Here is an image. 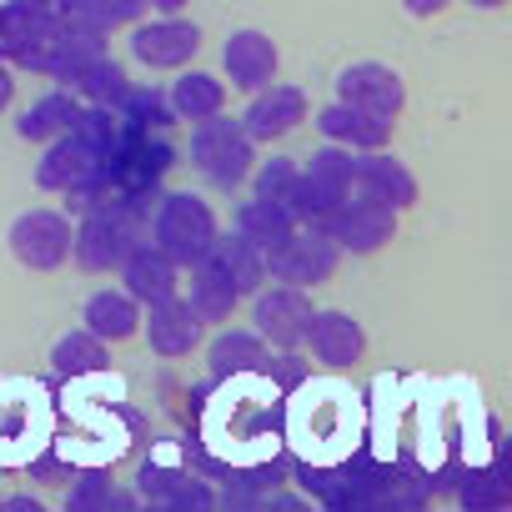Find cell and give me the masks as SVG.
<instances>
[{"label":"cell","mask_w":512,"mask_h":512,"mask_svg":"<svg viewBox=\"0 0 512 512\" xmlns=\"http://www.w3.org/2000/svg\"><path fill=\"white\" fill-rule=\"evenodd\" d=\"M277 427H282V397L262 372L221 382V402L206 417V437L231 467L272 457L277 452Z\"/></svg>","instance_id":"6da1fadb"},{"label":"cell","mask_w":512,"mask_h":512,"mask_svg":"<svg viewBox=\"0 0 512 512\" xmlns=\"http://www.w3.org/2000/svg\"><path fill=\"white\" fill-rule=\"evenodd\" d=\"M136 211L141 206L116 196V191L81 206V226L71 231V251L86 272H116L121 267V256L136 246V221H141Z\"/></svg>","instance_id":"7a4b0ae2"},{"label":"cell","mask_w":512,"mask_h":512,"mask_svg":"<svg viewBox=\"0 0 512 512\" xmlns=\"http://www.w3.org/2000/svg\"><path fill=\"white\" fill-rule=\"evenodd\" d=\"M302 392V387H297ZM357 402L332 387V392H302V402L292 407V432L297 447L312 452V462H342L357 442Z\"/></svg>","instance_id":"3957f363"},{"label":"cell","mask_w":512,"mask_h":512,"mask_svg":"<svg viewBox=\"0 0 512 512\" xmlns=\"http://www.w3.org/2000/svg\"><path fill=\"white\" fill-rule=\"evenodd\" d=\"M191 166L216 186V191H231L251 176L256 166V141L241 131L236 116L216 111L206 121H191Z\"/></svg>","instance_id":"277c9868"},{"label":"cell","mask_w":512,"mask_h":512,"mask_svg":"<svg viewBox=\"0 0 512 512\" xmlns=\"http://www.w3.org/2000/svg\"><path fill=\"white\" fill-rule=\"evenodd\" d=\"M36 186L56 191L76 206H91L96 196H106V156H96L76 131L46 141V156L36 161Z\"/></svg>","instance_id":"5b68a950"},{"label":"cell","mask_w":512,"mask_h":512,"mask_svg":"<svg viewBox=\"0 0 512 512\" xmlns=\"http://www.w3.org/2000/svg\"><path fill=\"white\" fill-rule=\"evenodd\" d=\"M216 236V211L206 206V196L191 191H166L151 211V241L171 256L176 267H191L196 256L211 246Z\"/></svg>","instance_id":"8992f818"},{"label":"cell","mask_w":512,"mask_h":512,"mask_svg":"<svg viewBox=\"0 0 512 512\" xmlns=\"http://www.w3.org/2000/svg\"><path fill=\"white\" fill-rule=\"evenodd\" d=\"M312 226L327 231L337 251L372 256V251L392 246V236H397V211L382 206V201H372V196H357V191H352V196H342L327 216H317Z\"/></svg>","instance_id":"52a82bcc"},{"label":"cell","mask_w":512,"mask_h":512,"mask_svg":"<svg viewBox=\"0 0 512 512\" xmlns=\"http://www.w3.org/2000/svg\"><path fill=\"white\" fill-rule=\"evenodd\" d=\"M337 262H342V251L332 246V236H327V231H317V226H292V231L267 251V277H277V282H287V287L312 292V287L332 282Z\"/></svg>","instance_id":"ba28073f"},{"label":"cell","mask_w":512,"mask_h":512,"mask_svg":"<svg viewBox=\"0 0 512 512\" xmlns=\"http://www.w3.org/2000/svg\"><path fill=\"white\" fill-rule=\"evenodd\" d=\"M11 256L31 272H56L71 256V216L56 206H31L11 221Z\"/></svg>","instance_id":"9c48e42d"},{"label":"cell","mask_w":512,"mask_h":512,"mask_svg":"<svg viewBox=\"0 0 512 512\" xmlns=\"http://www.w3.org/2000/svg\"><path fill=\"white\" fill-rule=\"evenodd\" d=\"M307 322H312V297L302 287H287V282H262L251 292V327L262 342L272 347H302L307 337Z\"/></svg>","instance_id":"30bf717a"},{"label":"cell","mask_w":512,"mask_h":512,"mask_svg":"<svg viewBox=\"0 0 512 512\" xmlns=\"http://www.w3.org/2000/svg\"><path fill=\"white\" fill-rule=\"evenodd\" d=\"M337 101L397 126V116L407 106V81L392 66H382V61H352V66L337 71Z\"/></svg>","instance_id":"8fae6325"},{"label":"cell","mask_w":512,"mask_h":512,"mask_svg":"<svg viewBox=\"0 0 512 512\" xmlns=\"http://www.w3.org/2000/svg\"><path fill=\"white\" fill-rule=\"evenodd\" d=\"M307 116H312V101H307L302 86L267 81V86H256V91H251V106H246L236 121H241V131H246L251 141H272V136L297 131Z\"/></svg>","instance_id":"7c38bea8"},{"label":"cell","mask_w":512,"mask_h":512,"mask_svg":"<svg viewBox=\"0 0 512 512\" xmlns=\"http://www.w3.org/2000/svg\"><path fill=\"white\" fill-rule=\"evenodd\" d=\"M136 497L156 512H211L216 507V487L191 477L176 462H146L136 477Z\"/></svg>","instance_id":"4fadbf2b"},{"label":"cell","mask_w":512,"mask_h":512,"mask_svg":"<svg viewBox=\"0 0 512 512\" xmlns=\"http://www.w3.org/2000/svg\"><path fill=\"white\" fill-rule=\"evenodd\" d=\"M196 51H201V26L196 21L161 16V21L131 26V56L141 66H151V71H181Z\"/></svg>","instance_id":"5bb4252c"},{"label":"cell","mask_w":512,"mask_h":512,"mask_svg":"<svg viewBox=\"0 0 512 512\" xmlns=\"http://www.w3.org/2000/svg\"><path fill=\"white\" fill-rule=\"evenodd\" d=\"M191 267H206L216 282H226L236 297H251L256 287L267 282V256L256 251L246 236H236V231H216L211 236V246L196 256Z\"/></svg>","instance_id":"9a60e30c"},{"label":"cell","mask_w":512,"mask_h":512,"mask_svg":"<svg viewBox=\"0 0 512 512\" xmlns=\"http://www.w3.org/2000/svg\"><path fill=\"white\" fill-rule=\"evenodd\" d=\"M352 191L357 196H372L392 211H407L417 201V176L407 161H397L387 146L377 151H357V166H352Z\"/></svg>","instance_id":"2e32d148"},{"label":"cell","mask_w":512,"mask_h":512,"mask_svg":"<svg viewBox=\"0 0 512 512\" xmlns=\"http://www.w3.org/2000/svg\"><path fill=\"white\" fill-rule=\"evenodd\" d=\"M116 272H121V287H126L136 302H146V307L181 292V267L171 262L156 241H141V236H136V246L121 256Z\"/></svg>","instance_id":"e0dca14e"},{"label":"cell","mask_w":512,"mask_h":512,"mask_svg":"<svg viewBox=\"0 0 512 512\" xmlns=\"http://www.w3.org/2000/svg\"><path fill=\"white\" fill-rule=\"evenodd\" d=\"M302 347H312V357H317L322 367L347 372V367H357L362 352H367V327H362L357 317H347V312H312Z\"/></svg>","instance_id":"ac0fdd59"},{"label":"cell","mask_w":512,"mask_h":512,"mask_svg":"<svg viewBox=\"0 0 512 512\" xmlns=\"http://www.w3.org/2000/svg\"><path fill=\"white\" fill-rule=\"evenodd\" d=\"M141 332H146V347H151L156 357H166V362L191 357L196 342H201V322H196V312L181 302V292L151 302L146 317H141Z\"/></svg>","instance_id":"d6986e66"},{"label":"cell","mask_w":512,"mask_h":512,"mask_svg":"<svg viewBox=\"0 0 512 512\" xmlns=\"http://www.w3.org/2000/svg\"><path fill=\"white\" fill-rule=\"evenodd\" d=\"M277 66H282L277 41L262 36V31H231L226 46H221V71L236 91H256V86L277 81Z\"/></svg>","instance_id":"ffe728a7"},{"label":"cell","mask_w":512,"mask_h":512,"mask_svg":"<svg viewBox=\"0 0 512 512\" xmlns=\"http://www.w3.org/2000/svg\"><path fill=\"white\" fill-rule=\"evenodd\" d=\"M317 131H322L327 141L347 146V151H377V146H387L392 121L367 116V111H357V106H347V101H332V106L317 111Z\"/></svg>","instance_id":"44dd1931"},{"label":"cell","mask_w":512,"mask_h":512,"mask_svg":"<svg viewBox=\"0 0 512 512\" xmlns=\"http://www.w3.org/2000/svg\"><path fill=\"white\" fill-rule=\"evenodd\" d=\"M262 362H267V342L256 337V327H221L206 347V367H211L216 382L262 372Z\"/></svg>","instance_id":"7402d4cb"},{"label":"cell","mask_w":512,"mask_h":512,"mask_svg":"<svg viewBox=\"0 0 512 512\" xmlns=\"http://www.w3.org/2000/svg\"><path fill=\"white\" fill-rule=\"evenodd\" d=\"M81 106H86V101H81L71 86H56L51 96L31 101V111H21L16 136H21V141H31V146H46V141H56V136H66V131L76 126Z\"/></svg>","instance_id":"603a6c76"},{"label":"cell","mask_w":512,"mask_h":512,"mask_svg":"<svg viewBox=\"0 0 512 512\" xmlns=\"http://www.w3.org/2000/svg\"><path fill=\"white\" fill-rule=\"evenodd\" d=\"M86 332L101 342H131L141 332V302L126 287H101L86 297Z\"/></svg>","instance_id":"cb8c5ba5"},{"label":"cell","mask_w":512,"mask_h":512,"mask_svg":"<svg viewBox=\"0 0 512 512\" xmlns=\"http://www.w3.org/2000/svg\"><path fill=\"white\" fill-rule=\"evenodd\" d=\"M56 21H61V16L31 6V0H6V6H0V56L16 61L21 51H41V46L51 41Z\"/></svg>","instance_id":"d4e9b609"},{"label":"cell","mask_w":512,"mask_h":512,"mask_svg":"<svg viewBox=\"0 0 512 512\" xmlns=\"http://www.w3.org/2000/svg\"><path fill=\"white\" fill-rule=\"evenodd\" d=\"M292 226H297V216H292V211H287L282 201L251 196L246 206H236V226H231V231H236V236H246V241H251L256 251L267 256V251H272V246H277V241H282V236L292 231Z\"/></svg>","instance_id":"484cf974"},{"label":"cell","mask_w":512,"mask_h":512,"mask_svg":"<svg viewBox=\"0 0 512 512\" xmlns=\"http://www.w3.org/2000/svg\"><path fill=\"white\" fill-rule=\"evenodd\" d=\"M51 367H56V377H96V372L111 367V342H101L86 327L61 332L56 347H51Z\"/></svg>","instance_id":"4316f807"},{"label":"cell","mask_w":512,"mask_h":512,"mask_svg":"<svg viewBox=\"0 0 512 512\" xmlns=\"http://www.w3.org/2000/svg\"><path fill=\"white\" fill-rule=\"evenodd\" d=\"M166 106L181 121H206V116L226 111V86L216 76H206V71H181L176 86L166 91Z\"/></svg>","instance_id":"83f0119b"},{"label":"cell","mask_w":512,"mask_h":512,"mask_svg":"<svg viewBox=\"0 0 512 512\" xmlns=\"http://www.w3.org/2000/svg\"><path fill=\"white\" fill-rule=\"evenodd\" d=\"M126 507H136V497L121 492L101 467L76 472L71 487H66V512H126Z\"/></svg>","instance_id":"f1b7e54d"},{"label":"cell","mask_w":512,"mask_h":512,"mask_svg":"<svg viewBox=\"0 0 512 512\" xmlns=\"http://www.w3.org/2000/svg\"><path fill=\"white\" fill-rule=\"evenodd\" d=\"M86 106H106V111H121V101H126V91H131V76L111 61V56H96L81 76H76V86H71Z\"/></svg>","instance_id":"f546056e"},{"label":"cell","mask_w":512,"mask_h":512,"mask_svg":"<svg viewBox=\"0 0 512 512\" xmlns=\"http://www.w3.org/2000/svg\"><path fill=\"white\" fill-rule=\"evenodd\" d=\"M181 302H186V307L196 312V322L206 327V322H226V317H231V307H236L241 297H236L226 282H216L206 267H191V292H186Z\"/></svg>","instance_id":"4dcf8cb0"},{"label":"cell","mask_w":512,"mask_h":512,"mask_svg":"<svg viewBox=\"0 0 512 512\" xmlns=\"http://www.w3.org/2000/svg\"><path fill=\"white\" fill-rule=\"evenodd\" d=\"M462 507H507L512 502V482H507V462L497 457L492 467H472L462 477Z\"/></svg>","instance_id":"1f68e13d"},{"label":"cell","mask_w":512,"mask_h":512,"mask_svg":"<svg viewBox=\"0 0 512 512\" xmlns=\"http://www.w3.org/2000/svg\"><path fill=\"white\" fill-rule=\"evenodd\" d=\"M256 176H246L251 186H256V196H267V201H292V191H297V181H302V166L292 161V156H267L262 166H251Z\"/></svg>","instance_id":"d6a6232c"},{"label":"cell","mask_w":512,"mask_h":512,"mask_svg":"<svg viewBox=\"0 0 512 512\" xmlns=\"http://www.w3.org/2000/svg\"><path fill=\"white\" fill-rule=\"evenodd\" d=\"M262 377H267L277 392H297V387H307L312 367L297 357V347H277V352H267V362H262Z\"/></svg>","instance_id":"836d02e7"},{"label":"cell","mask_w":512,"mask_h":512,"mask_svg":"<svg viewBox=\"0 0 512 512\" xmlns=\"http://www.w3.org/2000/svg\"><path fill=\"white\" fill-rule=\"evenodd\" d=\"M402 6H407V16H417V21H427V16H437V11L447 6V0H402Z\"/></svg>","instance_id":"e575fe53"},{"label":"cell","mask_w":512,"mask_h":512,"mask_svg":"<svg viewBox=\"0 0 512 512\" xmlns=\"http://www.w3.org/2000/svg\"><path fill=\"white\" fill-rule=\"evenodd\" d=\"M11 101H16V76L6 71V61H0V111H11Z\"/></svg>","instance_id":"d590c367"},{"label":"cell","mask_w":512,"mask_h":512,"mask_svg":"<svg viewBox=\"0 0 512 512\" xmlns=\"http://www.w3.org/2000/svg\"><path fill=\"white\" fill-rule=\"evenodd\" d=\"M0 507H11V512H41V502H36V497H6Z\"/></svg>","instance_id":"8d00e7d4"},{"label":"cell","mask_w":512,"mask_h":512,"mask_svg":"<svg viewBox=\"0 0 512 512\" xmlns=\"http://www.w3.org/2000/svg\"><path fill=\"white\" fill-rule=\"evenodd\" d=\"M36 477H41V482H56V477H61V462H51V457L36 462Z\"/></svg>","instance_id":"74e56055"},{"label":"cell","mask_w":512,"mask_h":512,"mask_svg":"<svg viewBox=\"0 0 512 512\" xmlns=\"http://www.w3.org/2000/svg\"><path fill=\"white\" fill-rule=\"evenodd\" d=\"M151 6H156L161 16H176V11H186V6H191V0H151Z\"/></svg>","instance_id":"f35d334b"},{"label":"cell","mask_w":512,"mask_h":512,"mask_svg":"<svg viewBox=\"0 0 512 512\" xmlns=\"http://www.w3.org/2000/svg\"><path fill=\"white\" fill-rule=\"evenodd\" d=\"M31 6H41V11H51V16H61V11H66V0H31Z\"/></svg>","instance_id":"ab89813d"},{"label":"cell","mask_w":512,"mask_h":512,"mask_svg":"<svg viewBox=\"0 0 512 512\" xmlns=\"http://www.w3.org/2000/svg\"><path fill=\"white\" fill-rule=\"evenodd\" d=\"M467 6H477V11H502L507 0H467Z\"/></svg>","instance_id":"60d3db41"}]
</instances>
